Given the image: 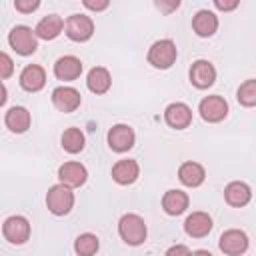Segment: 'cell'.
<instances>
[{
	"label": "cell",
	"instance_id": "4dcf8cb0",
	"mask_svg": "<svg viewBox=\"0 0 256 256\" xmlns=\"http://www.w3.org/2000/svg\"><path fill=\"white\" fill-rule=\"evenodd\" d=\"M112 0H82L84 8H88L90 12H104L110 6Z\"/></svg>",
	"mask_w": 256,
	"mask_h": 256
},
{
	"label": "cell",
	"instance_id": "83f0119b",
	"mask_svg": "<svg viewBox=\"0 0 256 256\" xmlns=\"http://www.w3.org/2000/svg\"><path fill=\"white\" fill-rule=\"evenodd\" d=\"M180 4H182V0H154L156 10L162 12V14H172V12H176V10L180 8Z\"/></svg>",
	"mask_w": 256,
	"mask_h": 256
},
{
	"label": "cell",
	"instance_id": "8992f818",
	"mask_svg": "<svg viewBox=\"0 0 256 256\" xmlns=\"http://www.w3.org/2000/svg\"><path fill=\"white\" fill-rule=\"evenodd\" d=\"M198 112H200V116H202L204 122L216 124V122H222L228 116V102L222 96L212 94V96H206V98L200 100Z\"/></svg>",
	"mask_w": 256,
	"mask_h": 256
},
{
	"label": "cell",
	"instance_id": "30bf717a",
	"mask_svg": "<svg viewBox=\"0 0 256 256\" xmlns=\"http://www.w3.org/2000/svg\"><path fill=\"white\" fill-rule=\"evenodd\" d=\"M188 78H190V84L194 88L206 90L216 82V68H214V64L210 60H196L190 66Z\"/></svg>",
	"mask_w": 256,
	"mask_h": 256
},
{
	"label": "cell",
	"instance_id": "d6986e66",
	"mask_svg": "<svg viewBox=\"0 0 256 256\" xmlns=\"http://www.w3.org/2000/svg\"><path fill=\"white\" fill-rule=\"evenodd\" d=\"M30 122H32V116L28 112V108L24 106H12L6 110V116H4V124L10 132L14 134H24L28 128H30Z\"/></svg>",
	"mask_w": 256,
	"mask_h": 256
},
{
	"label": "cell",
	"instance_id": "7c38bea8",
	"mask_svg": "<svg viewBox=\"0 0 256 256\" xmlns=\"http://www.w3.org/2000/svg\"><path fill=\"white\" fill-rule=\"evenodd\" d=\"M52 104H54L60 112L70 114V112H74V110L82 104V96H80V92H78L76 88H72V86H58V88L52 90Z\"/></svg>",
	"mask_w": 256,
	"mask_h": 256
},
{
	"label": "cell",
	"instance_id": "d6a6232c",
	"mask_svg": "<svg viewBox=\"0 0 256 256\" xmlns=\"http://www.w3.org/2000/svg\"><path fill=\"white\" fill-rule=\"evenodd\" d=\"M190 252H192V250H190L188 246H180V244H178V246H172V248L166 250V254H170V256H172V254H190Z\"/></svg>",
	"mask_w": 256,
	"mask_h": 256
},
{
	"label": "cell",
	"instance_id": "f1b7e54d",
	"mask_svg": "<svg viewBox=\"0 0 256 256\" xmlns=\"http://www.w3.org/2000/svg\"><path fill=\"white\" fill-rule=\"evenodd\" d=\"M12 72H14V62H12V58H10L6 52H2V54H0V78L6 80V78L12 76Z\"/></svg>",
	"mask_w": 256,
	"mask_h": 256
},
{
	"label": "cell",
	"instance_id": "ac0fdd59",
	"mask_svg": "<svg viewBox=\"0 0 256 256\" xmlns=\"http://www.w3.org/2000/svg\"><path fill=\"white\" fill-rule=\"evenodd\" d=\"M218 24H220L218 22V16L214 12H210V10H198L194 14V18H192V30L200 38L214 36L216 30H218Z\"/></svg>",
	"mask_w": 256,
	"mask_h": 256
},
{
	"label": "cell",
	"instance_id": "d4e9b609",
	"mask_svg": "<svg viewBox=\"0 0 256 256\" xmlns=\"http://www.w3.org/2000/svg\"><path fill=\"white\" fill-rule=\"evenodd\" d=\"M60 144L62 148L68 152V154H78L84 150V144H86V138H84V132L80 128H66L62 132V138H60Z\"/></svg>",
	"mask_w": 256,
	"mask_h": 256
},
{
	"label": "cell",
	"instance_id": "603a6c76",
	"mask_svg": "<svg viewBox=\"0 0 256 256\" xmlns=\"http://www.w3.org/2000/svg\"><path fill=\"white\" fill-rule=\"evenodd\" d=\"M66 28V22L62 20V16H58V14H48V16H44L38 24H36V34H38V38H42V40H54V38H58L60 34H62V30Z\"/></svg>",
	"mask_w": 256,
	"mask_h": 256
},
{
	"label": "cell",
	"instance_id": "5b68a950",
	"mask_svg": "<svg viewBox=\"0 0 256 256\" xmlns=\"http://www.w3.org/2000/svg\"><path fill=\"white\" fill-rule=\"evenodd\" d=\"M64 32L72 42H88L94 36V20L86 14H72L66 18Z\"/></svg>",
	"mask_w": 256,
	"mask_h": 256
},
{
	"label": "cell",
	"instance_id": "7402d4cb",
	"mask_svg": "<svg viewBox=\"0 0 256 256\" xmlns=\"http://www.w3.org/2000/svg\"><path fill=\"white\" fill-rule=\"evenodd\" d=\"M178 180L188 188H198L206 180V170L198 162H192V160L182 162L178 168Z\"/></svg>",
	"mask_w": 256,
	"mask_h": 256
},
{
	"label": "cell",
	"instance_id": "44dd1931",
	"mask_svg": "<svg viewBox=\"0 0 256 256\" xmlns=\"http://www.w3.org/2000/svg\"><path fill=\"white\" fill-rule=\"evenodd\" d=\"M190 204V198L186 192L178 190V188H172V190H166L164 196H162V208L168 216H180L186 212Z\"/></svg>",
	"mask_w": 256,
	"mask_h": 256
},
{
	"label": "cell",
	"instance_id": "484cf974",
	"mask_svg": "<svg viewBox=\"0 0 256 256\" xmlns=\"http://www.w3.org/2000/svg\"><path fill=\"white\" fill-rule=\"evenodd\" d=\"M98 248H100V240L92 232H84L74 240V252L80 256H92L98 252Z\"/></svg>",
	"mask_w": 256,
	"mask_h": 256
},
{
	"label": "cell",
	"instance_id": "9c48e42d",
	"mask_svg": "<svg viewBox=\"0 0 256 256\" xmlns=\"http://www.w3.org/2000/svg\"><path fill=\"white\" fill-rule=\"evenodd\" d=\"M218 248H220V252H224L228 256H240L248 250V236L244 230L230 228V230L220 234Z\"/></svg>",
	"mask_w": 256,
	"mask_h": 256
},
{
	"label": "cell",
	"instance_id": "f546056e",
	"mask_svg": "<svg viewBox=\"0 0 256 256\" xmlns=\"http://www.w3.org/2000/svg\"><path fill=\"white\" fill-rule=\"evenodd\" d=\"M40 2L42 0H14V8L18 12H22V14H32V12L38 10Z\"/></svg>",
	"mask_w": 256,
	"mask_h": 256
},
{
	"label": "cell",
	"instance_id": "8fae6325",
	"mask_svg": "<svg viewBox=\"0 0 256 256\" xmlns=\"http://www.w3.org/2000/svg\"><path fill=\"white\" fill-rule=\"evenodd\" d=\"M164 122L174 130H184L192 124V108L184 102H172L164 110Z\"/></svg>",
	"mask_w": 256,
	"mask_h": 256
},
{
	"label": "cell",
	"instance_id": "ffe728a7",
	"mask_svg": "<svg viewBox=\"0 0 256 256\" xmlns=\"http://www.w3.org/2000/svg\"><path fill=\"white\" fill-rule=\"evenodd\" d=\"M224 200H226V204H230L234 208H242V206H246L252 200V190H250V186L246 182L234 180V182L226 184V188H224Z\"/></svg>",
	"mask_w": 256,
	"mask_h": 256
},
{
	"label": "cell",
	"instance_id": "7a4b0ae2",
	"mask_svg": "<svg viewBox=\"0 0 256 256\" xmlns=\"http://www.w3.org/2000/svg\"><path fill=\"white\" fill-rule=\"evenodd\" d=\"M146 58H148V64H152L154 68H158V70H168V68L176 62V58H178V48H176L174 40H170V38H160V40H156V42L148 48Z\"/></svg>",
	"mask_w": 256,
	"mask_h": 256
},
{
	"label": "cell",
	"instance_id": "e0dca14e",
	"mask_svg": "<svg viewBox=\"0 0 256 256\" xmlns=\"http://www.w3.org/2000/svg\"><path fill=\"white\" fill-rule=\"evenodd\" d=\"M46 84V70L38 64H28L20 72V86L26 92H40Z\"/></svg>",
	"mask_w": 256,
	"mask_h": 256
},
{
	"label": "cell",
	"instance_id": "4316f807",
	"mask_svg": "<svg viewBox=\"0 0 256 256\" xmlns=\"http://www.w3.org/2000/svg\"><path fill=\"white\" fill-rule=\"evenodd\" d=\"M236 100L240 106H246V108H252L256 106V78H250V80H244L238 90H236Z\"/></svg>",
	"mask_w": 256,
	"mask_h": 256
},
{
	"label": "cell",
	"instance_id": "3957f363",
	"mask_svg": "<svg viewBox=\"0 0 256 256\" xmlns=\"http://www.w3.org/2000/svg\"><path fill=\"white\" fill-rule=\"evenodd\" d=\"M74 192H72V186L60 182V184H54L48 194H46V206L48 210L54 214V216H66L70 214V210L74 208Z\"/></svg>",
	"mask_w": 256,
	"mask_h": 256
},
{
	"label": "cell",
	"instance_id": "1f68e13d",
	"mask_svg": "<svg viewBox=\"0 0 256 256\" xmlns=\"http://www.w3.org/2000/svg\"><path fill=\"white\" fill-rule=\"evenodd\" d=\"M220 12H232L240 6V0H212Z\"/></svg>",
	"mask_w": 256,
	"mask_h": 256
},
{
	"label": "cell",
	"instance_id": "5bb4252c",
	"mask_svg": "<svg viewBox=\"0 0 256 256\" xmlns=\"http://www.w3.org/2000/svg\"><path fill=\"white\" fill-rule=\"evenodd\" d=\"M58 180L72 186V188H80L88 180V170L80 162H64L58 168Z\"/></svg>",
	"mask_w": 256,
	"mask_h": 256
},
{
	"label": "cell",
	"instance_id": "52a82bcc",
	"mask_svg": "<svg viewBox=\"0 0 256 256\" xmlns=\"http://www.w3.org/2000/svg\"><path fill=\"white\" fill-rule=\"evenodd\" d=\"M2 236L4 240H8L10 244H24L30 238V222L24 216H8L2 224Z\"/></svg>",
	"mask_w": 256,
	"mask_h": 256
},
{
	"label": "cell",
	"instance_id": "4fadbf2b",
	"mask_svg": "<svg viewBox=\"0 0 256 256\" xmlns=\"http://www.w3.org/2000/svg\"><path fill=\"white\" fill-rule=\"evenodd\" d=\"M138 176H140V166L132 158H122L112 166V180L120 186L134 184L138 180Z\"/></svg>",
	"mask_w": 256,
	"mask_h": 256
},
{
	"label": "cell",
	"instance_id": "cb8c5ba5",
	"mask_svg": "<svg viewBox=\"0 0 256 256\" xmlns=\"http://www.w3.org/2000/svg\"><path fill=\"white\" fill-rule=\"evenodd\" d=\"M86 86H88V90L94 92V94H106V92L110 90V86H112V76H110L108 68H104V66H94V68L88 72V76H86Z\"/></svg>",
	"mask_w": 256,
	"mask_h": 256
},
{
	"label": "cell",
	"instance_id": "277c9868",
	"mask_svg": "<svg viewBox=\"0 0 256 256\" xmlns=\"http://www.w3.org/2000/svg\"><path fill=\"white\" fill-rule=\"evenodd\" d=\"M8 44L10 48L20 56H30L38 50V34L30 26L18 24L8 32Z\"/></svg>",
	"mask_w": 256,
	"mask_h": 256
},
{
	"label": "cell",
	"instance_id": "ba28073f",
	"mask_svg": "<svg viewBox=\"0 0 256 256\" xmlns=\"http://www.w3.org/2000/svg\"><path fill=\"white\" fill-rule=\"evenodd\" d=\"M108 146L110 150L122 154V152H128L134 142H136V134H134V128L128 126V124H114L110 130H108Z\"/></svg>",
	"mask_w": 256,
	"mask_h": 256
},
{
	"label": "cell",
	"instance_id": "9a60e30c",
	"mask_svg": "<svg viewBox=\"0 0 256 256\" xmlns=\"http://www.w3.org/2000/svg\"><path fill=\"white\" fill-rule=\"evenodd\" d=\"M82 60L76 58V56H60L56 62H54V76L58 80H64V82H72L76 78H80L82 74Z\"/></svg>",
	"mask_w": 256,
	"mask_h": 256
},
{
	"label": "cell",
	"instance_id": "2e32d148",
	"mask_svg": "<svg viewBox=\"0 0 256 256\" xmlns=\"http://www.w3.org/2000/svg\"><path fill=\"white\" fill-rule=\"evenodd\" d=\"M212 230V218L208 212H192L186 220H184V232L190 236V238H204L208 236Z\"/></svg>",
	"mask_w": 256,
	"mask_h": 256
},
{
	"label": "cell",
	"instance_id": "6da1fadb",
	"mask_svg": "<svg viewBox=\"0 0 256 256\" xmlns=\"http://www.w3.org/2000/svg\"><path fill=\"white\" fill-rule=\"evenodd\" d=\"M118 234L128 246H140L148 236V228L140 214L128 212L118 220Z\"/></svg>",
	"mask_w": 256,
	"mask_h": 256
}]
</instances>
